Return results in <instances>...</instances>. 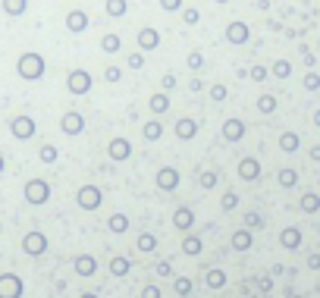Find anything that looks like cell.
<instances>
[{
	"mask_svg": "<svg viewBox=\"0 0 320 298\" xmlns=\"http://www.w3.org/2000/svg\"><path fill=\"white\" fill-rule=\"evenodd\" d=\"M19 76L22 78H29V82H35V78H41L44 76V57L41 54H22L19 57Z\"/></svg>",
	"mask_w": 320,
	"mask_h": 298,
	"instance_id": "obj_1",
	"label": "cell"
},
{
	"mask_svg": "<svg viewBox=\"0 0 320 298\" xmlns=\"http://www.w3.org/2000/svg\"><path fill=\"white\" fill-rule=\"evenodd\" d=\"M76 201H79V207H82V210H97V207H101V201H104V195H101L97 185H82L79 195H76Z\"/></svg>",
	"mask_w": 320,
	"mask_h": 298,
	"instance_id": "obj_2",
	"label": "cell"
},
{
	"mask_svg": "<svg viewBox=\"0 0 320 298\" xmlns=\"http://www.w3.org/2000/svg\"><path fill=\"white\" fill-rule=\"evenodd\" d=\"M50 198V185L44 182V179H32L29 185H25V201L29 204H44Z\"/></svg>",
	"mask_w": 320,
	"mask_h": 298,
	"instance_id": "obj_3",
	"label": "cell"
},
{
	"mask_svg": "<svg viewBox=\"0 0 320 298\" xmlns=\"http://www.w3.org/2000/svg\"><path fill=\"white\" fill-rule=\"evenodd\" d=\"M66 85H69L72 94H88V91H91V72H85V69H72V72H69V78H66Z\"/></svg>",
	"mask_w": 320,
	"mask_h": 298,
	"instance_id": "obj_4",
	"label": "cell"
},
{
	"mask_svg": "<svg viewBox=\"0 0 320 298\" xmlns=\"http://www.w3.org/2000/svg\"><path fill=\"white\" fill-rule=\"evenodd\" d=\"M248 38H251V29L245 22H229V25H226V41H229V44L239 47V44H248Z\"/></svg>",
	"mask_w": 320,
	"mask_h": 298,
	"instance_id": "obj_5",
	"label": "cell"
},
{
	"mask_svg": "<svg viewBox=\"0 0 320 298\" xmlns=\"http://www.w3.org/2000/svg\"><path fill=\"white\" fill-rule=\"evenodd\" d=\"M22 295V280L13 273H3L0 276V298H19Z\"/></svg>",
	"mask_w": 320,
	"mask_h": 298,
	"instance_id": "obj_6",
	"label": "cell"
},
{
	"mask_svg": "<svg viewBox=\"0 0 320 298\" xmlns=\"http://www.w3.org/2000/svg\"><path fill=\"white\" fill-rule=\"evenodd\" d=\"M157 188H163V191H176V188H179V170H176V167H163V170H157Z\"/></svg>",
	"mask_w": 320,
	"mask_h": 298,
	"instance_id": "obj_7",
	"label": "cell"
},
{
	"mask_svg": "<svg viewBox=\"0 0 320 298\" xmlns=\"http://www.w3.org/2000/svg\"><path fill=\"white\" fill-rule=\"evenodd\" d=\"M22 248H25V254L38 257V254H44V251H48V238H44L41 233H29V235L22 238Z\"/></svg>",
	"mask_w": 320,
	"mask_h": 298,
	"instance_id": "obj_8",
	"label": "cell"
},
{
	"mask_svg": "<svg viewBox=\"0 0 320 298\" xmlns=\"http://www.w3.org/2000/svg\"><path fill=\"white\" fill-rule=\"evenodd\" d=\"M107 154H110V160H129V157H132L129 138H113V141L107 144Z\"/></svg>",
	"mask_w": 320,
	"mask_h": 298,
	"instance_id": "obj_9",
	"label": "cell"
},
{
	"mask_svg": "<svg viewBox=\"0 0 320 298\" xmlns=\"http://www.w3.org/2000/svg\"><path fill=\"white\" fill-rule=\"evenodd\" d=\"M220 135H223L226 141H239V138H245V123H242L239 116L226 119V123H223V129H220Z\"/></svg>",
	"mask_w": 320,
	"mask_h": 298,
	"instance_id": "obj_10",
	"label": "cell"
},
{
	"mask_svg": "<svg viewBox=\"0 0 320 298\" xmlns=\"http://www.w3.org/2000/svg\"><path fill=\"white\" fill-rule=\"evenodd\" d=\"M279 245H283L286 251H298V248H302V229H298V226H286L283 233H279Z\"/></svg>",
	"mask_w": 320,
	"mask_h": 298,
	"instance_id": "obj_11",
	"label": "cell"
},
{
	"mask_svg": "<svg viewBox=\"0 0 320 298\" xmlns=\"http://www.w3.org/2000/svg\"><path fill=\"white\" fill-rule=\"evenodd\" d=\"M66 29H69L72 35H82V31L88 29V13H85V10H69V16H66Z\"/></svg>",
	"mask_w": 320,
	"mask_h": 298,
	"instance_id": "obj_12",
	"label": "cell"
},
{
	"mask_svg": "<svg viewBox=\"0 0 320 298\" xmlns=\"http://www.w3.org/2000/svg\"><path fill=\"white\" fill-rule=\"evenodd\" d=\"M10 129H13L16 138H32V135H35V119H32V116H16L10 123Z\"/></svg>",
	"mask_w": 320,
	"mask_h": 298,
	"instance_id": "obj_13",
	"label": "cell"
},
{
	"mask_svg": "<svg viewBox=\"0 0 320 298\" xmlns=\"http://www.w3.org/2000/svg\"><path fill=\"white\" fill-rule=\"evenodd\" d=\"M60 129L66 132V135H79V132L85 129V119H82V113H76V110H69L63 119H60Z\"/></svg>",
	"mask_w": 320,
	"mask_h": 298,
	"instance_id": "obj_14",
	"label": "cell"
},
{
	"mask_svg": "<svg viewBox=\"0 0 320 298\" xmlns=\"http://www.w3.org/2000/svg\"><path fill=\"white\" fill-rule=\"evenodd\" d=\"M138 47L142 50H157L160 47V31L151 29V25H144V29L138 31Z\"/></svg>",
	"mask_w": 320,
	"mask_h": 298,
	"instance_id": "obj_15",
	"label": "cell"
},
{
	"mask_svg": "<svg viewBox=\"0 0 320 298\" xmlns=\"http://www.w3.org/2000/svg\"><path fill=\"white\" fill-rule=\"evenodd\" d=\"M257 176H261V163H257L255 157H245V160H239V179H245V182H255Z\"/></svg>",
	"mask_w": 320,
	"mask_h": 298,
	"instance_id": "obj_16",
	"label": "cell"
},
{
	"mask_svg": "<svg viewBox=\"0 0 320 298\" xmlns=\"http://www.w3.org/2000/svg\"><path fill=\"white\" fill-rule=\"evenodd\" d=\"M173 226L182 229V233H189V229L195 226V210H192V207H176V214H173Z\"/></svg>",
	"mask_w": 320,
	"mask_h": 298,
	"instance_id": "obj_17",
	"label": "cell"
},
{
	"mask_svg": "<svg viewBox=\"0 0 320 298\" xmlns=\"http://www.w3.org/2000/svg\"><path fill=\"white\" fill-rule=\"evenodd\" d=\"M173 132H176V138L189 141V138H195V135H198V123H195L192 116H182V119L176 123V129H173Z\"/></svg>",
	"mask_w": 320,
	"mask_h": 298,
	"instance_id": "obj_18",
	"label": "cell"
},
{
	"mask_svg": "<svg viewBox=\"0 0 320 298\" xmlns=\"http://www.w3.org/2000/svg\"><path fill=\"white\" fill-rule=\"evenodd\" d=\"M76 273L79 276H95L97 273V261L91 254H79L76 257Z\"/></svg>",
	"mask_w": 320,
	"mask_h": 298,
	"instance_id": "obj_19",
	"label": "cell"
},
{
	"mask_svg": "<svg viewBox=\"0 0 320 298\" xmlns=\"http://www.w3.org/2000/svg\"><path fill=\"white\" fill-rule=\"evenodd\" d=\"M148 107H151V113H166L170 110V94L166 91H157V94H151V101H148Z\"/></svg>",
	"mask_w": 320,
	"mask_h": 298,
	"instance_id": "obj_20",
	"label": "cell"
},
{
	"mask_svg": "<svg viewBox=\"0 0 320 298\" xmlns=\"http://www.w3.org/2000/svg\"><path fill=\"white\" fill-rule=\"evenodd\" d=\"M251 245H255L251 229H239V233H232V248H236V251H248Z\"/></svg>",
	"mask_w": 320,
	"mask_h": 298,
	"instance_id": "obj_21",
	"label": "cell"
},
{
	"mask_svg": "<svg viewBox=\"0 0 320 298\" xmlns=\"http://www.w3.org/2000/svg\"><path fill=\"white\" fill-rule=\"evenodd\" d=\"M298 148H302V138H298L295 132H283V135H279V151H286V154H295Z\"/></svg>",
	"mask_w": 320,
	"mask_h": 298,
	"instance_id": "obj_22",
	"label": "cell"
},
{
	"mask_svg": "<svg viewBox=\"0 0 320 298\" xmlns=\"http://www.w3.org/2000/svg\"><path fill=\"white\" fill-rule=\"evenodd\" d=\"M298 207H302L304 214H317V210H320V195H317V191H304L302 201H298Z\"/></svg>",
	"mask_w": 320,
	"mask_h": 298,
	"instance_id": "obj_23",
	"label": "cell"
},
{
	"mask_svg": "<svg viewBox=\"0 0 320 298\" xmlns=\"http://www.w3.org/2000/svg\"><path fill=\"white\" fill-rule=\"evenodd\" d=\"M182 251H185L189 257H198V254L204 251V242H201L198 235H185V238H182Z\"/></svg>",
	"mask_w": 320,
	"mask_h": 298,
	"instance_id": "obj_24",
	"label": "cell"
},
{
	"mask_svg": "<svg viewBox=\"0 0 320 298\" xmlns=\"http://www.w3.org/2000/svg\"><path fill=\"white\" fill-rule=\"evenodd\" d=\"M276 182L283 185V188H295V185H298V173L292 167H283V170H279V176H276Z\"/></svg>",
	"mask_w": 320,
	"mask_h": 298,
	"instance_id": "obj_25",
	"label": "cell"
},
{
	"mask_svg": "<svg viewBox=\"0 0 320 298\" xmlns=\"http://www.w3.org/2000/svg\"><path fill=\"white\" fill-rule=\"evenodd\" d=\"M107 226H110V233H116V235H123L126 229H129V217L126 214H113L110 220H107Z\"/></svg>",
	"mask_w": 320,
	"mask_h": 298,
	"instance_id": "obj_26",
	"label": "cell"
},
{
	"mask_svg": "<svg viewBox=\"0 0 320 298\" xmlns=\"http://www.w3.org/2000/svg\"><path fill=\"white\" fill-rule=\"evenodd\" d=\"M129 270H132L129 257H113V261H110V273L113 276H129Z\"/></svg>",
	"mask_w": 320,
	"mask_h": 298,
	"instance_id": "obj_27",
	"label": "cell"
},
{
	"mask_svg": "<svg viewBox=\"0 0 320 298\" xmlns=\"http://www.w3.org/2000/svg\"><path fill=\"white\" fill-rule=\"evenodd\" d=\"M119 47H123V38H119V35H104L101 38V50H104V54H119Z\"/></svg>",
	"mask_w": 320,
	"mask_h": 298,
	"instance_id": "obj_28",
	"label": "cell"
},
{
	"mask_svg": "<svg viewBox=\"0 0 320 298\" xmlns=\"http://www.w3.org/2000/svg\"><path fill=\"white\" fill-rule=\"evenodd\" d=\"M126 13H129V3H126V0H107V16L123 19Z\"/></svg>",
	"mask_w": 320,
	"mask_h": 298,
	"instance_id": "obj_29",
	"label": "cell"
},
{
	"mask_svg": "<svg viewBox=\"0 0 320 298\" xmlns=\"http://www.w3.org/2000/svg\"><path fill=\"white\" fill-rule=\"evenodd\" d=\"M138 251H142V254H151V251H157V235H151V233H142L138 235Z\"/></svg>",
	"mask_w": 320,
	"mask_h": 298,
	"instance_id": "obj_30",
	"label": "cell"
},
{
	"mask_svg": "<svg viewBox=\"0 0 320 298\" xmlns=\"http://www.w3.org/2000/svg\"><path fill=\"white\" fill-rule=\"evenodd\" d=\"M142 135H144V141H157L160 135H163V125L157 123V119H151V123H144V129H142Z\"/></svg>",
	"mask_w": 320,
	"mask_h": 298,
	"instance_id": "obj_31",
	"label": "cell"
},
{
	"mask_svg": "<svg viewBox=\"0 0 320 298\" xmlns=\"http://www.w3.org/2000/svg\"><path fill=\"white\" fill-rule=\"evenodd\" d=\"M173 289H176V295H179V298H189V295H192V289H195V282H192L189 276H176Z\"/></svg>",
	"mask_w": 320,
	"mask_h": 298,
	"instance_id": "obj_32",
	"label": "cell"
},
{
	"mask_svg": "<svg viewBox=\"0 0 320 298\" xmlns=\"http://www.w3.org/2000/svg\"><path fill=\"white\" fill-rule=\"evenodd\" d=\"M3 10L10 13V16H22V13L29 10V0H3Z\"/></svg>",
	"mask_w": 320,
	"mask_h": 298,
	"instance_id": "obj_33",
	"label": "cell"
},
{
	"mask_svg": "<svg viewBox=\"0 0 320 298\" xmlns=\"http://www.w3.org/2000/svg\"><path fill=\"white\" fill-rule=\"evenodd\" d=\"M270 72H273L276 78H289V76H292V63H289V60H276V63L270 66Z\"/></svg>",
	"mask_w": 320,
	"mask_h": 298,
	"instance_id": "obj_34",
	"label": "cell"
},
{
	"mask_svg": "<svg viewBox=\"0 0 320 298\" xmlns=\"http://www.w3.org/2000/svg\"><path fill=\"white\" fill-rule=\"evenodd\" d=\"M208 286L210 289H223L226 286V273L223 270H208Z\"/></svg>",
	"mask_w": 320,
	"mask_h": 298,
	"instance_id": "obj_35",
	"label": "cell"
},
{
	"mask_svg": "<svg viewBox=\"0 0 320 298\" xmlns=\"http://www.w3.org/2000/svg\"><path fill=\"white\" fill-rule=\"evenodd\" d=\"M264 226V217L257 210H245V229H261Z\"/></svg>",
	"mask_w": 320,
	"mask_h": 298,
	"instance_id": "obj_36",
	"label": "cell"
},
{
	"mask_svg": "<svg viewBox=\"0 0 320 298\" xmlns=\"http://www.w3.org/2000/svg\"><path fill=\"white\" fill-rule=\"evenodd\" d=\"M257 110H261V113H273V110H276V97H273V94H261V97H257Z\"/></svg>",
	"mask_w": 320,
	"mask_h": 298,
	"instance_id": "obj_37",
	"label": "cell"
},
{
	"mask_svg": "<svg viewBox=\"0 0 320 298\" xmlns=\"http://www.w3.org/2000/svg\"><path fill=\"white\" fill-rule=\"evenodd\" d=\"M220 207H223V210H236L239 207V195H236V191H226L223 201H220Z\"/></svg>",
	"mask_w": 320,
	"mask_h": 298,
	"instance_id": "obj_38",
	"label": "cell"
},
{
	"mask_svg": "<svg viewBox=\"0 0 320 298\" xmlns=\"http://www.w3.org/2000/svg\"><path fill=\"white\" fill-rule=\"evenodd\" d=\"M198 182H201V188H213V185H217V173H213V170H204V173L198 176Z\"/></svg>",
	"mask_w": 320,
	"mask_h": 298,
	"instance_id": "obj_39",
	"label": "cell"
},
{
	"mask_svg": "<svg viewBox=\"0 0 320 298\" xmlns=\"http://www.w3.org/2000/svg\"><path fill=\"white\" fill-rule=\"evenodd\" d=\"M210 97H213L217 104H223L226 97H229V88H226V85H213V88H210Z\"/></svg>",
	"mask_w": 320,
	"mask_h": 298,
	"instance_id": "obj_40",
	"label": "cell"
},
{
	"mask_svg": "<svg viewBox=\"0 0 320 298\" xmlns=\"http://www.w3.org/2000/svg\"><path fill=\"white\" fill-rule=\"evenodd\" d=\"M185 63H189V69H192V72H198V69H201V66H204V57L198 54V50H192V54H189V60H185Z\"/></svg>",
	"mask_w": 320,
	"mask_h": 298,
	"instance_id": "obj_41",
	"label": "cell"
},
{
	"mask_svg": "<svg viewBox=\"0 0 320 298\" xmlns=\"http://www.w3.org/2000/svg\"><path fill=\"white\" fill-rule=\"evenodd\" d=\"M182 19H185L189 25H198V22H201V13H198L195 6H189V10H182Z\"/></svg>",
	"mask_w": 320,
	"mask_h": 298,
	"instance_id": "obj_42",
	"label": "cell"
},
{
	"mask_svg": "<svg viewBox=\"0 0 320 298\" xmlns=\"http://www.w3.org/2000/svg\"><path fill=\"white\" fill-rule=\"evenodd\" d=\"M104 78H107V82H119V78H123V69H119V66H107Z\"/></svg>",
	"mask_w": 320,
	"mask_h": 298,
	"instance_id": "obj_43",
	"label": "cell"
},
{
	"mask_svg": "<svg viewBox=\"0 0 320 298\" xmlns=\"http://www.w3.org/2000/svg\"><path fill=\"white\" fill-rule=\"evenodd\" d=\"M248 76H251V82H264V78H267V66H251Z\"/></svg>",
	"mask_w": 320,
	"mask_h": 298,
	"instance_id": "obj_44",
	"label": "cell"
},
{
	"mask_svg": "<svg viewBox=\"0 0 320 298\" xmlns=\"http://www.w3.org/2000/svg\"><path fill=\"white\" fill-rule=\"evenodd\" d=\"M304 88H308V91L320 88V76H317V72H308V76H304Z\"/></svg>",
	"mask_w": 320,
	"mask_h": 298,
	"instance_id": "obj_45",
	"label": "cell"
},
{
	"mask_svg": "<svg viewBox=\"0 0 320 298\" xmlns=\"http://www.w3.org/2000/svg\"><path fill=\"white\" fill-rule=\"evenodd\" d=\"M41 160H44V163H53V160H57V148H53V144H44V148H41Z\"/></svg>",
	"mask_w": 320,
	"mask_h": 298,
	"instance_id": "obj_46",
	"label": "cell"
},
{
	"mask_svg": "<svg viewBox=\"0 0 320 298\" xmlns=\"http://www.w3.org/2000/svg\"><path fill=\"white\" fill-rule=\"evenodd\" d=\"M160 10H166V13H179V10H182V0H160Z\"/></svg>",
	"mask_w": 320,
	"mask_h": 298,
	"instance_id": "obj_47",
	"label": "cell"
},
{
	"mask_svg": "<svg viewBox=\"0 0 320 298\" xmlns=\"http://www.w3.org/2000/svg\"><path fill=\"white\" fill-rule=\"evenodd\" d=\"M142 66H144V54H142V50L129 54V69H142Z\"/></svg>",
	"mask_w": 320,
	"mask_h": 298,
	"instance_id": "obj_48",
	"label": "cell"
},
{
	"mask_svg": "<svg viewBox=\"0 0 320 298\" xmlns=\"http://www.w3.org/2000/svg\"><path fill=\"white\" fill-rule=\"evenodd\" d=\"M154 273H157V276H173V264H170V261H157Z\"/></svg>",
	"mask_w": 320,
	"mask_h": 298,
	"instance_id": "obj_49",
	"label": "cell"
},
{
	"mask_svg": "<svg viewBox=\"0 0 320 298\" xmlns=\"http://www.w3.org/2000/svg\"><path fill=\"white\" fill-rule=\"evenodd\" d=\"M160 88H163V91H173V88H176V76H173V72H166V76L160 78Z\"/></svg>",
	"mask_w": 320,
	"mask_h": 298,
	"instance_id": "obj_50",
	"label": "cell"
},
{
	"mask_svg": "<svg viewBox=\"0 0 320 298\" xmlns=\"http://www.w3.org/2000/svg\"><path fill=\"white\" fill-rule=\"evenodd\" d=\"M142 298H160V289L157 286H144L142 289Z\"/></svg>",
	"mask_w": 320,
	"mask_h": 298,
	"instance_id": "obj_51",
	"label": "cell"
},
{
	"mask_svg": "<svg viewBox=\"0 0 320 298\" xmlns=\"http://www.w3.org/2000/svg\"><path fill=\"white\" fill-rule=\"evenodd\" d=\"M308 267H311V270H320V254H311V257H308Z\"/></svg>",
	"mask_w": 320,
	"mask_h": 298,
	"instance_id": "obj_52",
	"label": "cell"
},
{
	"mask_svg": "<svg viewBox=\"0 0 320 298\" xmlns=\"http://www.w3.org/2000/svg\"><path fill=\"white\" fill-rule=\"evenodd\" d=\"M189 88H192V91H201V88H204V82H201V78H192Z\"/></svg>",
	"mask_w": 320,
	"mask_h": 298,
	"instance_id": "obj_53",
	"label": "cell"
},
{
	"mask_svg": "<svg viewBox=\"0 0 320 298\" xmlns=\"http://www.w3.org/2000/svg\"><path fill=\"white\" fill-rule=\"evenodd\" d=\"M261 289H264V292H270V289H273V280H270V276H264V280H261Z\"/></svg>",
	"mask_w": 320,
	"mask_h": 298,
	"instance_id": "obj_54",
	"label": "cell"
},
{
	"mask_svg": "<svg viewBox=\"0 0 320 298\" xmlns=\"http://www.w3.org/2000/svg\"><path fill=\"white\" fill-rule=\"evenodd\" d=\"M311 160L320 163V144H314V148H311Z\"/></svg>",
	"mask_w": 320,
	"mask_h": 298,
	"instance_id": "obj_55",
	"label": "cell"
},
{
	"mask_svg": "<svg viewBox=\"0 0 320 298\" xmlns=\"http://www.w3.org/2000/svg\"><path fill=\"white\" fill-rule=\"evenodd\" d=\"M314 125H317V129H320V110H317V113H314Z\"/></svg>",
	"mask_w": 320,
	"mask_h": 298,
	"instance_id": "obj_56",
	"label": "cell"
},
{
	"mask_svg": "<svg viewBox=\"0 0 320 298\" xmlns=\"http://www.w3.org/2000/svg\"><path fill=\"white\" fill-rule=\"evenodd\" d=\"M79 298H97V295H91V292H85V295H79Z\"/></svg>",
	"mask_w": 320,
	"mask_h": 298,
	"instance_id": "obj_57",
	"label": "cell"
},
{
	"mask_svg": "<svg viewBox=\"0 0 320 298\" xmlns=\"http://www.w3.org/2000/svg\"><path fill=\"white\" fill-rule=\"evenodd\" d=\"M0 173H3V157H0Z\"/></svg>",
	"mask_w": 320,
	"mask_h": 298,
	"instance_id": "obj_58",
	"label": "cell"
},
{
	"mask_svg": "<svg viewBox=\"0 0 320 298\" xmlns=\"http://www.w3.org/2000/svg\"><path fill=\"white\" fill-rule=\"evenodd\" d=\"M217 3H229V0H217Z\"/></svg>",
	"mask_w": 320,
	"mask_h": 298,
	"instance_id": "obj_59",
	"label": "cell"
},
{
	"mask_svg": "<svg viewBox=\"0 0 320 298\" xmlns=\"http://www.w3.org/2000/svg\"><path fill=\"white\" fill-rule=\"evenodd\" d=\"M292 298H304V295H292Z\"/></svg>",
	"mask_w": 320,
	"mask_h": 298,
	"instance_id": "obj_60",
	"label": "cell"
}]
</instances>
